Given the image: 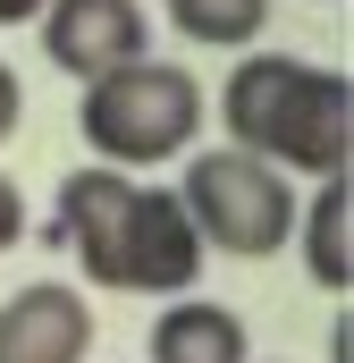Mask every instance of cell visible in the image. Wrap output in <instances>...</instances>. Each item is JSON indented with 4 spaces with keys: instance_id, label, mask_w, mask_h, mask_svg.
<instances>
[{
    "instance_id": "52a82bcc",
    "label": "cell",
    "mask_w": 354,
    "mask_h": 363,
    "mask_svg": "<svg viewBox=\"0 0 354 363\" xmlns=\"http://www.w3.org/2000/svg\"><path fill=\"white\" fill-rule=\"evenodd\" d=\"M127 194H135V178H127V169H101V161L59 178V203H51V245H59V254H76L85 287H110V245H118Z\"/></svg>"
},
{
    "instance_id": "277c9868",
    "label": "cell",
    "mask_w": 354,
    "mask_h": 363,
    "mask_svg": "<svg viewBox=\"0 0 354 363\" xmlns=\"http://www.w3.org/2000/svg\"><path fill=\"white\" fill-rule=\"evenodd\" d=\"M34 26H42V60H51L59 77H76V85H101V77L152 60V17H144V0H51Z\"/></svg>"
},
{
    "instance_id": "8fae6325",
    "label": "cell",
    "mask_w": 354,
    "mask_h": 363,
    "mask_svg": "<svg viewBox=\"0 0 354 363\" xmlns=\"http://www.w3.org/2000/svg\"><path fill=\"white\" fill-rule=\"evenodd\" d=\"M8 245H25V194H17V178L0 169V254Z\"/></svg>"
},
{
    "instance_id": "3957f363",
    "label": "cell",
    "mask_w": 354,
    "mask_h": 363,
    "mask_svg": "<svg viewBox=\"0 0 354 363\" xmlns=\"http://www.w3.org/2000/svg\"><path fill=\"white\" fill-rule=\"evenodd\" d=\"M194 279H202V237H194L177 186L135 178L118 245H110V296H194Z\"/></svg>"
},
{
    "instance_id": "5bb4252c",
    "label": "cell",
    "mask_w": 354,
    "mask_h": 363,
    "mask_svg": "<svg viewBox=\"0 0 354 363\" xmlns=\"http://www.w3.org/2000/svg\"><path fill=\"white\" fill-rule=\"evenodd\" d=\"M329 363H354V330H346V313H338V330H329Z\"/></svg>"
},
{
    "instance_id": "8992f818",
    "label": "cell",
    "mask_w": 354,
    "mask_h": 363,
    "mask_svg": "<svg viewBox=\"0 0 354 363\" xmlns=\"http://www.w3.org/2000/svg\"><path fill=\"white\" fill-rule=\"evenodd\" d=\"M93 355V304L68 279H25L0 304V363H85Z\"/></svg>"
},
{
    "instance_id": "4fadbf2b",
    "label": "cell",
    "mask_w": 354,
    "mask_h": 363,
    "mask_svg": "<svg viewBox=\"0 0 354 363\" xmlns=\"http://www.w3.org/2000/svg\"><path fill=\"white\" fill-rule=\"evenodd\" d=\"M42 9H51V0H0V26H34Z\"/></svg>"
},
{
    "instance_id": "5b68a950",
    "label": "cell",
    "mask_w": 354,
    "mask_h": 363,
    "mask_svg": "<svg viewBox=\"0 0 354 363\" xmlns=\"http://www.w3.org/2000/svg\"><path fill=\"white\" fill-rule=\"evenodd\" d=\"M270 161H278L287 178H295V169H304V178H346V161H354V85H346V68H304Z\"/></svg>"
},
{
    "instance_id": "30bf717a",
    "label": "cell",
    "mask_w": 354,
    "mask_h": 363,
    "mask_svg": "<svg viewBox=\"0 0 354 363\" xmlns=\"http://www.w3.org/2000/svg\"><path fill=\"white\" fill-rule=\"evenodd\" d=\"M169 34H185L194 51H253V34L270 26V0H161Z\"/></svg>"
},
{
    "instance_id": "7a4b0ae2",
    "label": "cell",
    "mask_w": 354,
    "mask_h": 363,
    "mask_svg": "<svg viewBox=\"0 0 354 363\" xmlns=\"http://www.w3.org/2000/svg\"><path fill=\"white\" fill-rule=\"evenodd\" d=\"M177 203L202 237V254H236V262H270L295 237V178L270 169L236 144H194L177 161Z\"/></svg>"
},
{
    "instance_id": "9c48e42d",
    "label": "cell",
    "mask_w": 354,
    "mask_h": 363,
    "mask_svg": "<svg viewBox=\"0 0 354 363\" xmlns=\"http://www.w3.org/2000/svg\"><path fill=\"white\" fill-rule=\"evenodd\" d=\"M287 245H304V271L321 296H354V178H321L304 203H295V237Z\"/></svg>"
},
{
    "instance_id": "7c38bea8",
    "label": "cell",
    "mask_w": 354,
    "mask_h": 363,
    "mask_svg": "<svg viewBox=\"0 0 354 363\" xmlns=\"http://www.w3.org/2000/svg\"><path fill=\"white\" fill-rule=\"evenodd\" d=\"M17 118H25V85H17V68L0 60V144L17 135Z\"/></svg>"
},
{
    "instance_id": "6da1fadb",
    "label": "cell",
    "mask_w": 354,
    "mask_h": 363,
    "mask_svg": "<svg viewBox=\"0 0 354 363\" xmlns=\"http://www.w3.org/2000/svg\"><path fill=\"white\" fill-rule=\"evenodd\" d=\"M76 135L93 144L101 169H169L202 144V77L177 60H135L118 77L85 85L76 101Z\"/></svg>"
},
{
    "instance_id": "ba28073f",
    "label": "cell",
    "mask_w": 354,
    "mask_h": 363,
    "mask_svg": "<svg viewBox=\"0 0 354 363\" xmlns=\"http://www.w3.org/2000/svg\"><path fill=\"white\" fill-rule=\"evenodd\" d=\"M144 363H253L245 313H228L211 296H169L152 338H144Z\"/></svg>"
}]
</instances>
